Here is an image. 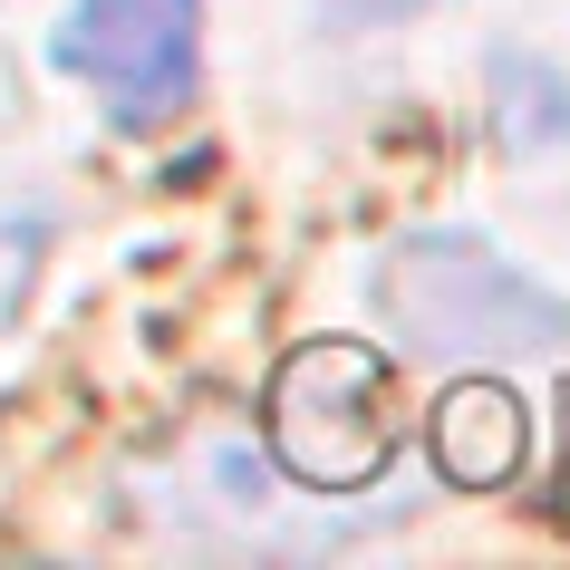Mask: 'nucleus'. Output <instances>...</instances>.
I'll list each match as a JSON object with an SVG mask.
<instances>
[{"mask_svg": "<svg viewBox=\"0 0 570 570\" xmlns=\"http://www.w3.org/2000/svg\"><path fill=\"white\" fill-rule=\"evenodd\" d=\"M425 445H435L445 483L493 493V483H512V464H522V406H512L503 387H454L445 406L425 416Z\"/></svg>", "mask_w": 570, "mask_h": 570, "instance_id": "obj_4", "label": "nucleus"}, {"mask_svg": "<svg viewBox=\"0 0 570 570\" xmlns=\"http://www.w3.org/2000/svg\"><path fill=\"white\" fill-rule=\"evenodd\" d=\"M59 68L107 97L117 126H165L194 107L204 0H78L59 30Z\"/></svg>", "mask_w": 570, "mask_h": 570, "instance_id": "obj_3", "label": "nucleus"}, {"mask_svg": "<svg viewBox=\"0 0 570 570\" xmlns=\"http://www.w3.org/2000/svg\"><path fill=\"white\" fill-rule=\"evenodd\" d=\"M338 30H387V20H416V10H435V0H320Z\"/></svg>", "mask_w": 570, "mask_h": 570, "instance_id": "obj_5", "label": "nucleus"}, {"mask_svg": "<svg viewBox=\"0 0 570 570\" xmlns=\"http://www.w3.org/2000/svg\"><path fill=\"white\" fill-rule=\"evenodd\" d=\"M377 309L425 358H541L551 338H570V301H551L532 271H512L474 233L396 242L377 262Z\"/></svg>", "mask_w": 570, "mask_h": 570, "instance_id": "obj_1", "label": "nucleus"}, {"mask_svg": "<svg viewBox=\"0 0 570 570\" xmlns=\"http://www.w3.org/2000/svg\"><path fill=\"white\" fill-rule=\"evenodd\" d=\"M396 425H387V358L358 338H309L281 358L271 377V454L301 483H367L387 464Z\"/></svg>", "mask_w": 570, "mask_h": 570, "instance_id": "obj_2", "label": "nucleus"}]
</instances>
